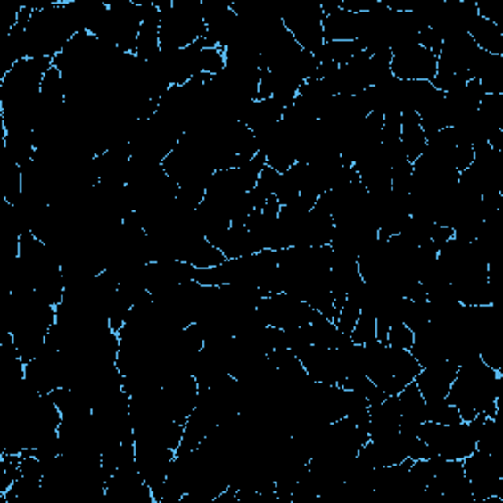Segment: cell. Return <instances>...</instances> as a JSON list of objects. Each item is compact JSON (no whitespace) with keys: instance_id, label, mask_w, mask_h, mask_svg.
<instances>
[{"instance_id":"cell-1","label":"cell","mask_w":503,"mask_h":503,"mask_svg":"<svg viewBox=\"0 0 503 503\" xmlns=\"http://www.w3.org/2000/svg\"><path fill=\"white\" fill-rule=\"evenodd\" d=\"M499 393H503L501 374L476 358V360L458 366L447 401L458 409L464 423H470L478 413H486L488 417L498 419Z\"/></svg>"},{"instance_id":"cell-2","label":"cell","mask_w":503,"mask_h":503,"mask_svg":"<svg viewBox=\"0 0 503 503\" xmlns=\"http://www.w3.org/2000/svg\"><path fill=\"white\" fill-rule=\"evenodd\" d=\"M364 350L367 360L366 375L388 395H400L423 370L409 350L382 344L377 338L364 344Z\"/></svg>"},{"instance_id":"cell-3","label":"cell","mask_w":503,"mask_h":503,"mask_svg":"<svg viewBox=\"0 0 503 503\" xmlns=\"http://www.w3.org/2000/svg\"><path fill=\"white\" fill-rule=\"evenodd\" d=\"M160 11V52H177L207 34L199 0L153 3Z\"/></svg>"},{"instance_id":"cell-4","label":"cell","mask_w":503,"mask_h":503,"mask_svg":"<svg viewBox=\"0 0 503 503\" xmlns=\"http://www.w3.org/2000/svg\"><path fill=\"white\" fill-rule=\"evenodd\" d=\"M417 437L429 444L434 457L442 460H464L476 450V437L464 421L457 425L423 421Z\"/></svg>"},{"instance_id":"cell-5","label":"cell","mask_w":503,"mask_h":503,"mask_svg":"<svg viewBox=\"0 0 503 503\" xmlns=\"http://www.w3.org/2000/svg\"><path fill=\"white\" fill-rule=\"evenodd\" d=\"M256 309L264 317L268 326L282 328V331H293V328L311 325L323 317L317 309L285 292L262 297Z\"/></svg>"},{"instance_id":"cell-6","label":"cell","mask_w":503,"mask_h":503,"mask_svg":"<svg viewBox=\"0 0 503 503\" xmlns=\"http://www.w3.org/2000/svg\"><path fill=\"white\" fill-rule=\"evenodd\" d=\"M464 474L470 482L474 501H482L490 496L503 498V462L498 452L474 450L462 460Z\"/></svg>"},{"instance_id":"cell-7","label":"cell","mask_w":503,"mask_h":503,"mask_svg":"<svg viewBox=\"0 0 503 503\" xmlns=\"http://www.w3.org/2000/svg\"><path fill=\"white\" fill-rule=\"evenodd\" d=\"M289 34L299 44L301 50L309 54H317L325 44L323 36V11L321 3H301L285 8L279 12Z\"/></svg>"},{"instance_id":"cell-8","label":"cell","mask_w":503,"mask_h":503,"mask_svg":"<svg viewBox=\"0 0 503 503\" xmlns=\"http://www.w3.org/2000/svg\"><path fill=\"white\" fill-rule=\"evenodd\" d=\"M161 398L169 417L186 427L189 415L197 408V400H199V383L195 380V375L191 374L169 375L168 382L161 385Z\"/></svg>"},{"instance_id":"cell-9","label":"cell","mask_w":503,"mask_h":503,"mask_svg":"<svg viewBox=\"0 0 503 503\" xmlns=\"http://www.w3.org/2000/svg\"><path fill=\"white\" fill-rule=\"evenodd\" d=\"M392 75L400 81H433L437 75V55L421 45L392 55Z\"/></svg>"},{"instance_id":"cell-10","label":"cell","mask_w":503,"mask_h":503,"mask_svg":"<svg viewBox=\"0 0 503 503\" xmlns=\"http://www.w3.org/2000/svg\"><path fill=\"white\" fill-rule=\"evenodd\" d=\"M449 346H450V331L429 323L421 333L415 334L411 346V354L421 367H429L442 360H449Z\"/></svg>"},{"instance_id":"cell-11","label":"cell","mask_w":503,"mask_h":503,"mask_svg":"<svg viewBox=\"0 0 503 503\" xmlns=\"http://www.w3.org/2000/svg\"><path fill=\"white\" fill-rule=\"evenodd\" d=\"M457 372L458 366L452 360H442L434 366L423 367L419 375L415 377V383H417L425 401H437L447 398Z\"/></svg>"},{"instance_id":"cell-12","label":"cell","mask_w":503,"mask_h":503,"mask_svg":"<svg viewBox=\"0 0 503 503\" xmlns=\"http://www.w3.org/2000/svg\"><path fill=\"white\" fill-rule=\"evenodd\" d=\"M307 374L318 383H336L338 382V362L336 350L321 346H307L303 352L297 354Z\"/></svg>"},{"instance_id":"cell-13","label":"cell","mask_w":503,"mask_h":503,"mask_svg":"<svg viewBox=\"0 0 503 503\" xmlns=\"http://www.w3.org/2000/svg\"><path fill=\"white\" fill-rule=\"evenodd\" d=\"M334 236L333 212L325 195L317 199L315 207L309 210L303 246H328Z\"/></svg>"},{"instance_id":"cell-14","label":"cell","mask_w":503,"mask_h":503,"mask_svg":"<svg viewBox=\"0 0 503 503\" xmlns=\"http://www.w3.org/2000/svg\"><path fill=\"white\" fill-rule=\"evenodd\" d=\"M134 3L142 6L144 22L138 34L136 52L134 55L142 62H150L160 54V11L153 3H142V0H134Z\"/></svg>"},{"instance_id":"cell-15","label":"cell","mask_w":503,"mask_h":503,"mask_svg":"<svg viewBox=\"0 0 503 503\" xmlns=\"http://www.w3.org/2000/svg\"><path fill=\"white\" fill-rule=\"evenodd\" d=\"M362 34V14L342 11L341 6L323 16L325 42H354Z\"/></svg>"},{"instance_id":"cell-16","label":"cell","mask_w":503,"mask_h":503,"mask_svg":"<svg viewBox=\"0 0 503 503\" xmlns=\"http://www.w3.org/2000/svg\"><path fill=\"white\" fill-rule=\"evenodd\" d=\"M400 421L401 408L398 395H390L385 401L370 405V441L400 433Z\"/></svg>"},{"instance_id":"cell-17","label":"cell","mask_w":503,"mask_h":503,"mask_svg":"<svg viewBox=\"0 0 503 503\" xmlns=\"http://www.w3.org/2000/svg\"><path fill=\"white\" fill-rule=\"evenodd\" d=\"M284 106L279 104L276 99H266V101H254L244 114L240 116V122H244L248 128L258 134L268 128H272L284 116Z\"/></svg>"},{"instance_id":"cell-18","label":"cell","mask_w":503,"mask_h":503,"mask_svg":"<svg viewBox=\"0 0 503 503\" xmlns=\"http://www.w3.org/2000/svg\"><path fill=\"white\" fill-rule=\"evenodd\" d=\"M217 248L222 252V254H225L227 260L244 258V256H252V254H258V252H262L256 238L250 235V230L246 227H230L227 230V235L220 238Z\"/></svg>"},{"instance_id":"cell-19","label":"cell","mask_w":503,"mask_h":503,"mask_svg":"<svg viewBox=\"0 0 503 503\" xmlns=\"http://www.w3.org/2000/svg\"><path fill=\"white\" fill-rule=\"evenodd\" d=\"M401 146L405 150V156L413 163L427 148V138L421 128V119L417 112L405 111L401 112Z\"/></svg>"},{"instance_id":"cell-20","label":"cell","mask_w":503,"mask_h":503,"mask_svg":"<svg viewBox=\"0 0 503 503\" xmlns=\"http://www.w3.org/2000/svg\"><path fill=\"white\" fill-rule=\"evenodd\" d=\"M305 176H307V163H299V161L279 176L277 189L274 193L279 201V205L287 207L299 201V197H301V191H303Z\"/></svg>"},{"instance_id":"cell-21","label":"cell","mask_w":503,"mask_h":503,"mask_svg":"<svg viewBox=\"0 0 503 503\" xmlns=\"http://www.w3.org/2000/svg\"><path fill=\"white\" fill-rule=\"evenodd\" d=\"M470 37L474 40L482 52L491 54V55H503V32L501 28L488 21V18L478 16V21L474 22Z\"/></svg>"},{"instance_id":"cell-22","label":"cell","mask_w":503,"mask_h":503,"mask_svg":"<svg viewBox=\"0 0 503 503\" xmlns=\"http://www.w3.org/2000/svg\"><path fill=\"white\" fill-rule=\"evenodd\" d=\"M370 444L377 466H393V464H401L405 458H408L401 433H395L390 434V437H382L377 441H370Z\"/></svg>"},{"instance_id":"cell-23","label":"cell","mask_w":503,"mask_h":503,"mask_svg":"<svg viewBox=\"0 0 503 503\" xmlns=\"http://www.w3.org/2000/svg\"><path fill=\"white\" fill-rule=\"evenodd\" d=\"M364 45L360 40L354 42H325L321 45V50L315 54V60L318 63L333 62L338 67H342L346 63H350L356 55L364 54Z\"/></svg>"},{"instance_id":"cell-24","label":"cell","mask_w":503,"mask_h":503,"mask_svg":"<svg viewBox=\"0 0 503 503\" xmlns=\"http://www.w3.org/2000/svg\"><path fill=\"white\" fill-rule=\"evenodd\" d=\"M279 176H282V173L276 171L274 168H269V166H266L264 171L260 173V179L256 183V187L252 189V191H248L252 205H254V210H262L268 197L274 195L276 189H277Z\"/></svg>"},{"instance_id":"cell-25","label":"cell","mask_w":503,"mask_h":503,"mask_svg":"<svg viewBox=\"0 0 503 503\" xmlns=\"http://www.w3.org/2000/svg\"><path fill=\"white\" fill-rule=\"evenodd\" d=\"M398 398H400L401 417L415 419L421 423L425 421V405H427V401H425V398L421 395L417 383L411 382L409 385H405Z\"/></svg>"},{"instance_id":"cell-26","label":"cell","mask_w":503,"mask_h":503,"mask_svg":"<svg viewBox=\"0 0 503 503\" xmlns=\"http://www.w3.org/2000/svg\"><path fill=\"white\" fill-rule=\"evenodd\" d=\"M425 421H433L439 425H457L462 419L458 409L444 398L437 401H427V405H425Z\"/></svg>"},{"instance_id":"cell-27","label":"cell","mask_w":503,"mask_h":503,"mask_svg":"<svg viewBox=\"0 0 503 503\" xmlns=\"http://www.w3.org/2000/svg\"><path fill=\"white\" fill-rule=\"evenodd\" d=\"M411 189H413V163L405 160L392 168V191L398 193V195L409 197Z\"/></svg>"},{"instance_id":"cell-28","label":"cell","mask_w":503,"mask_h":503,"mask_svg":"<svg viewBox=\"0 0 503 503\" xmlns=\"http://www.w3.org/2000/svg\"><path fill=\"white\" fill-rule=\"evenodd\" d=\"M403 323L408 325L415 334L421 333L423 328L429 325V299H425V301H411L408 311H405Z\"/></svg>"},{"instance_id":"cell-29","label":"cell","mask_w":503,"mask_h":503,"mask_svg":"<svg viewBox=\"0 0 503 503\" xmlns=\"http://www.w3.org/2000/svg\"><path fill=\"white\" fill-rule=\"evenodd\" d=\"M360 313H362V305L354 301V299H346L344 307L341 309V311H338V315L334 318L338 331L350 336L356 323H358V318H360Z\"/></svg>"},{"instance_id":"cell-30","label":"cell","mask_w":503,"mask_h":503,"mask_svg":"<svg viewBox=\"0 0 503 503\" xmlns=\"http://www.w3.org/2000/svg\"><path fill=\"white\" fill-rule=\"evenodd\" d=\"M350 338L354 344H362V346L374 341V338H377L375 336V315L372 311H366V309H362L360 318H358Z\"/></svg>"},{"instance_id":"cell-31","label":"cell","mask_w":503,"mask_h":503,"mask_svg":"<svg viewBox=\"0 0 503 503\" xmlns=\"http://www.w3.org/2000/svg\"><path fill=\"white\" fill-rule=\"evenodd\" d=\"M225 52L219 50V47H207L199 54V73L207 75H219L225 70Z\"/></svg>"},{"instance_id":"cell-32","label":"cell","mask_w":503,"mask_h":503,"mask_svg":"<svg viewBox=\"0 0 503 503\" xmlns=\"http://www.w3.org/2000/svg\"><path fill=\"white\" fill-rule=\"evenodd\" d=\"M415 341V333L405 323H393L388 331V346L401 348V350H411Z\"/></svg>"},{"instance_id":"cell-33","label":"cell","mask_w":503,"mask_h":503,"mask_svg":"<svg viewBox=\"0 0 503 503\" xmlns=\"http://www.w3.org/2000/svg\"><path fill=\"white\" fill-rule=\"evenodd\" d=\"M401 138V112L383 114L382 126V144L398 142Z\"/></svg>"},{"instance_id":"cell-34","label":"cell","mask_w":503,"mask_h":503,"mask_svg":"<svg viewBox=\"0 0 503 503\" xmlns=\"http://www.w3.org/2000/svg\"><path fill=\"white\" fill-rule=\"evenodd\" d=\"M405 442V452H408V458L411 460H427L434 457L433 450L429 449V444L419 437H408V434H401Z\"/></svg>"},{"instance_id":"cell-35","label":"cell","mask_w":503,"mask_h":503,"mask_svg":"<svg viewBox=\"0 0 503 503\" xmlns=\"http://www.w3.org/2000/svg\"><path fill=\"white\" fill-rule=\"evenodd\" d=\"M419 45L439 57L442 52V37L433 28H425V30L419 32Z\"/></svg>"},{"instance_id":"cell-36","label":"cell","mask_w":503,"mask_h":503,"mask_svg":"<svg viewBox=\"0 0 503 503\" xmlns=\"http://www.w3.org/2000/svg\"><path fill=\"white\" fill-rule=\"evenodd\" d=\"M276 89V77L269 70L260 71V83H258V99L256 101H266L272 99Z\"/></svg>"}]
</instances>
